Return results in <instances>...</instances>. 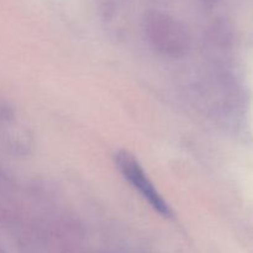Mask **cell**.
Segmentation results:
<instances>
[{"label": "cell", "mask_w": 253, "mask_h": 253, "mask_svg": "<svg viewBox=\"0 0 253 253\" xmlns=\"http://www.w3.org/2000/svg\"><path fill=\"white\" fill-rule=\"evenodd\" d=\"M116 163L119 166V169L124 174V177L141 193L143 198L150 203L151 207L160 212L162 216L170 217L172 216V210L169 205L165 202L162 195L157 192L153 183L148 179L145 170L140 166L135 157L127 151H120L116 155Z\"/></svg>", "instance_id": "6da1fadb"}, {"label": "cell", "mask_w": 253, "mask_h": 253, "mask_svg": "<svg viewBox=\"0 0 253 253\" xmlns=\"http://www.w3.org/2000/svg\"><path fill=\"white\" fill-rule=\"evenodd\" d=\"M147 30L155 42L167 48H179L185 41L183 27L172 17L161 12H151L147 16Z\"/></svg>", "instance_id": "7a4b0ae2"}]
</instances>
